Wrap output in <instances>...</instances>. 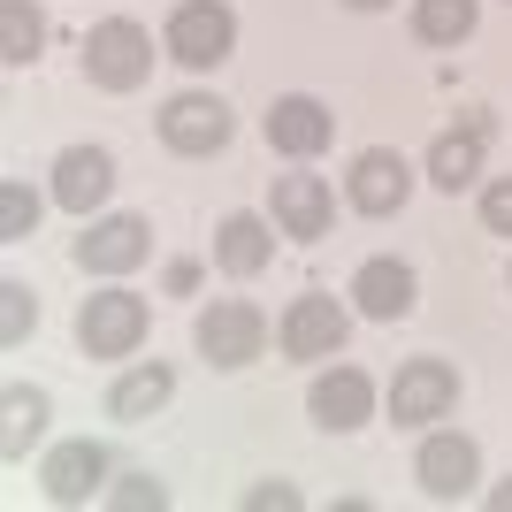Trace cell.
Here are the masks:
<instances>
[{
  "label": "cell",
  "mask_w": 512,
  "mask_h": 512,
  "mask_svg": "<svg viewBox=\"0 0 512 512\" xmlns=\"http://www.w3.org/2000/svg\"><path fill=\"white\" fill-rule=\"evenodd\" d=\"M85 77L100 92H138L153 77V31L138 16H100L85 31Z\"/></svg>",
  "instance_id": "6da1fadb"
},
{
  "label": "cell",
  "mask_w": 512,
  "mask_h": 512,
  "mask_svg": "<svg viewBox=\"0 0 512 512\" xmlns=\"http://www.w3.org/2000/svg\"><path fill=\"white\" fill-rule=\"evenodd\" d=\"M161 54L184 69H222L237 54V16L230 0H176L161 23Z\"/></svg>",
  "instance_id": "7a4b0ae2"
},
{
  "label": "cell",
  "mask_w": 512,
  "mask_h": 512,
  "mask_svg": "<svg viewBox=\"0 0 512 512\" xmlns=\"http://www.w3.org/2000/svg\"><path fill=\"white\" fill-rule=\"evenodd\" d=\"M146 329H153V306L138 291H123V283H107V291H92L77 306V344H85L92 360H130L146 344Z\"/></svg>",
  "instance_id": "3957f363"
},
{
  "label": "cell",
  "mask_w": 512,
  "mask_h": 512,
  "mask_svg": "<svg viewBox=\"0 0 512 512\" xmlns=\"http://www.w3.org/2000/svg\"><path fill=\"white\" fill-rule=\"evenodd\" d=\"M344 337H352V314H344L329 291H299V299L283 306V321H276L283 360H337Z\"/></svg>",
  "instance_id": "277c9868"
},
{
  "label": "cell",
  "mask_w": 512,
  "mask_h": 512,
  "mask_svg": "<svg viewBox=\"0 0 512 512\" xmlns=\"http://www.w3.org/2000/svg\"><path fill=\"white\" fill-rule=\"evenodd\" d=\"M237 138V115L230 100H214V92H176L169 107H161V146L184 153V161H207V153H222Z\"/></svg>",
  "instance_id": "5b68a950"
},
{
  "label": "cell",
  "mask_w": 512,
  "mask_h": 512,
  "mask_svg": "<svg viewBox=\"0 0 512 512\" xmlns=\"http://www.w3.org/2000/svg\"><path fill=\"white\" fill-rule=\"evenodd\" d=\"M192 337H199V352H207V367H253L260 352H268V314H260L253 299H214Z\"/></svg>",
  "instance_id": "8992f818"
},
{
  "label": "cell",
  "mask_w": 512,
  "mask_h": 512,
  "mask_svg": "<svg viewBox=\"0 0 512 512\" xmlns=\"http://www.w3.org/2000/svg\"><path fill=\"white\" fill-rule=\"evenodd\" d=\"M344 199H352V214H367V222L406 214V199H413V161H406L398 146H367L360 161H352V176H344Z\"/></svg>",
  "instance_id": "52a82bcc"
},
{
  "label": "cell",
  "mask_w": 512,
  "mask_h": 512,
  "mask_svg": "<svg viewBox=\"0 0 512 512\" xmlns=\"http://www.w3.org/2000/svg\"><path fill=\"white\" fill-rule=\"evenodd\" d=\"M459 406V367L451 360H406L390 375V421L398 428H436Z\"/></svg>",
  "instance_id": "ba28073f"
},
{
  "label": "cell",
  "mask_w": 512,
  "mask_h": 512,
  "mask_svg": "<svg viewBox=\"0 0 512 512\" xmlns=\"http://www.w3.org/2000/svg\"><path fill=\"white\" fill-rule=\"evenodd\" d=\"M413 482H421L436 505L474 497V482H482V444H474V436H459V428H428L421 459H413Z\"/></svg>",
  "instance_id": "9c48e42d"
},
{
  "label": "cell",
  "mask_w": 512,
  "mask_h": 512,
  "mask_svg": "<svg viewBox=\"0 0 512 512\" xmlns=\"http://www.w3.org/2000/svg\"><path fill=\"white\" fill-rule=\"evenodd\" d=\"M490 138H497V115L490 107H467V115L428 146V184H436V192H467L474 176H482V146H490Z\"/></svg>",
  "instance_id": "30bf717a"
},
{
  "label": "cell",
  "mask_w": 512,
  "mask_h": 512,
  "mask_svg": "<svg viewBox=\"0 0 512 512\" xmlns=\"http://www.w3.org/2000/svg\"><path fill=\"white\" fill-rule=\"evenodd\" d=\"M107 444H92V436H69V444L46 451L39 467V490L54 497V505H92V497H107Z\"/></svg>",
  "instance_id": "8fae6325"
},
{
  "label": "cell",
  "mask_w": 512,
  "mask_h": 512,
  "mask_svg": "<svg viewBox=\"0 0 512 512\" xmlns=\"http://www.w3.org/2000/svg\"><path fill=\"white\" fill-rule=\"evenodd\" d=\"M146 253H153V230L138 214H100L77 237V268L85 276H130V268H146Z\"/></svg>",
  "instance_id": "7c38bea8"
},
{
  "label": "cell",
  "mask_w": 512,
  "mask_h": 512,
  "mask_svg": "<svg viewBox=\"0 0 512 512\" xmlns=\"http://www.w3.org/2000/svg\"><path fill=\"white\" fill-rule=\"evenodd\" d=\"M260 130H268V146H276L283 161H314V153H329V138H337V115H329L314 92H283Z\"/></svg>",
  "instance_id": "4fadbf2b"
},
{
  "label": "cell",
  "mask_w": 512,
  "mask_h": 512,
  "mask_svg": "<svg viewBox=\"0 0 512 512\" xmlns=\"http://www.w3.org/2000/svg\"><path fill=\"white\" fill-rule=\"evenodd\" d=\"M268 214H276L283 237L314 245V237H329V222H337V192H329V176H276V184H268Z\"/></svg>",
  "instance_id": "5bb4252c"
},
{
  "label": "cell",
  "mask_w": 512,
  "mask_h": 512,
  "mask_svg": "<svg viewBox=\"0 0 512 512\" xmlns=\"http://www.w3.org/2000/svg\"><path fill=\"white\" fill-rule=\"evenodd\" d=\"M306 413H314V428H329V436H352V428H367V413H375V383H367L360 367H321L314 390H306Z\"/></svg>",
  "instance_id": "9a60e30c"
},
{
  "label": "cell",
  "mask_w": 512,
  "mask_h": 512,
  "mask_svg": "<svg viewBox=\"0 0 512 512\" xmlns=\"http://www.w3.org/2000/svg\"><path fill=\"white\" fill-rule=\"evenodd\" d=\"M107 192H115V161H107L100 146H62L54 153V207L92 222V207H100Z\"/></svg>",
  "instance_id": "2e32d148"
},
{
  "label": "cell",
  "mask_w": 512,
  "mask_h": 512,
  "mask_svg": "<svg viewBox=\"0 0 512 512\" xmlns=\"http://www.w3.org/2000/svg\"><path fill=\"white\" fill-rule=\"evenodd\" d=\"M413 268L406 260H390V253H375V260H360V276H352V306H360L367 321H406L413 314Z\"/></svg>",
  "instance_id": "e0dca14e"
},
{
  "label": "cell",
  "mask_w": 512,
  "mask_h": 512,
  "mask_svg": "<svg viewBox=\"0 0 512 512\" xmlns=\"http://www.w3.org/2000/svg\"><path fill=\"white\" fill-rule=\"evenodd\" d=\"M268 260H276V222H268V214H222L214 268H222V276H260Z\"/></svg>",
  "instance_id": "ac0fdd59"
},
{
  "label": "cell",
  "mask_w": 512,
  "mask_h": 512,
  "mask_svg": "<svg viewBox=\"0 0 512 512\" xmlns=\"http://www.w3.org/2000/svg\"><path fill=\"white\" fill-rule=\"evenodd\" d=\"M176 398V367H161V360H146V367H130L123 383L107 390V421H123V428H138V421H153V413Z\"/></svg>",
  "instance_id": "d6986e66"
},
{
  "label": "cell",
  "mask_w": 512,
  "mask_h": 512,
  "mask_svg": "<svg viewBox=\"0 0 512 512\" xmlns=\"http://www.w3.org/2000/svg\"><path fill=\"white\" fill-rule=\"evenodd\" d=\"M0 413H8V428H0V459H8V467H16L23 451L39 444L46 436V390H31V383H8V398H0Z\"/></svg>",
  "instance_id": "ffe728a7"
},
{
  "label": "cell",
  "mask_w": 512,
  "mask_h": 512,
  "mask_svg": "<svg viewBox=\"0 0 512 512\" xmlns=\"http://www.w3.org/2000/svg\"><path fill=\"white\" fill-rule=\"evenodd\" d=\"M482 23V0H413V39L421 46H459L474 39Z\"/></svg>",
  "instance_id": "44dd1931"
},
{
  "label": "cell",
  "mask_w": 512,
  "mask_h": 512,
  "mask_svg": "<svg viewBox=\"0 0 512 512\" xmlns=\"http://www.w3.org/2000/svg\"><path fill=\"white\" fill-rule=\"evenodd\" d=\"M39 46H46V16L31 0H0V62L23 69V62H39Z\"/></svg>",
  "instance_id": "7402d4cb"
},
{
  "label": "cell",
  "mask_w": 512,
  "mask_h": 512,
  "mask_svg": "<svg viewBox=\"0 0 512 512\" xmlns=\"http://www.w3.org/2000/svg\"><path fill=\"white\" fill-rule=\"evenodd\" d=\"M31 230H39V192H31L23 176H8V184H0V245H23Z\"/></svg>",
  "instance_id": "603a6c76"
},
{
  "label": "cell",
  "mask_w": 512,
  "mask_h": 512,
  "mask_svg": "<svg viewBox=\"0 0 512 512\" xmlns=\"http://www.w3.org/2000/svg\"><path fill=\"white\" fill-rule=\"evenodd\" d=\"M31 329H39V299H31V283H0V344H8V352H16L23 337H31Z\"/></svg>",
  "instance_id": "cb8c5ba5"
},
{
  "label": "cell",
  "mask_w": 512,
  "mask_h": 512,
  "mask_svg": "<svg viewBox=\"0 0 512 512\" xmlns=\"http://www.w3.org/2000/svg\"><path fill=\"white\" fill-rule=\"evenodd\" d=\"M107 505H123V512H161V505H169V490H161L153 474H123V482L107 490Z\"/></svg>",
  "instance_id": "d4e9b609"
},
{
  "label": "cell",
  "mask_w": 512,
  "mask_h": 512,
  "mask_svg": "<svg viewBox=\"0 0 512 512\" xmlns=\"http://www.w3.org/2000/svg\"><path fill=\"white\" fill-rule=\"evenodd\" d=\"M482 222H490L497 237H512V176H490V184H482Z\"/></svg>",
  "instance_id": "484cf974"
},
{
  "label": "cell",
  "mask_w": 512,
  "mask_h": 512,
  "mask_svg": "<svg viewBox=\"0 0 512 512\" xmlns=\"http://www.w3.org/2000/svg\"><path fill=\"white\" fill-rule=\"evenodd\" d=\"M306 497L291 490V482H260V490H245V512H299Z\"/></svg>",
  "instance_id": "4316f807"
},
{
  "label": "cell",
  "mask_w": 512,
  "mask_h": 512,
  "mask_svg": "<svg viewBox=\"0 0 512 512\" xmlns=\"http://www.w3.org/2000/svg\"><path fill=\"white\" fill-rule=\"evenodd\" d=\"M199 283V260H169V291H192Z\"/></svg>",
  "instance_id": "83f0119b"
},
{
  "label": "cell",
  "mask_w": 512,
  "mask_h": 512,
  "mask_svg": "<svg viewBox=\"0 0 512 512\" xmlns=\"http://www.w3.org/2000/svg\"><path fill=\"white\" fill-rule=\"evenodd\" d=\"M490 512H512V482H497V490H490Z\"/></svg>",
  "instance_id": "f1b7e54d"
},
{
  "label": "cell",
  "mask_w": 512,
  "mask_h": 512,
  "mask_svg": "<svg viewBox=\"0 0 512 512\" xmlns=\"http://www.w3.org/2000/svg\"><path fill=\"white\" fill-rule=\"evenodd\" d=\"M344 8H390V0H344Z\"/></svg>",
  "instance_id": "f546056e"
},
{
  "label": "cell",
  "mask_w": 512,
  "mask_h": 512,
  "mask_svg": "<svg viewBox=\"0 0 512 512\" xmlns=\"http://www.w3.org/2000/svg\"><path fill=\"white\" fill-rule=\"evenodd\" d=\"M505 283H512V268H505Z\"/></svg>",
  "instance_id": "4dcf8cb0"
}]
</instances>
